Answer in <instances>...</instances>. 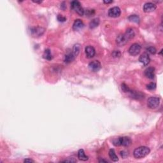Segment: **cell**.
I'll list each match as a JSON object with an SVG mask.
<instances>
[{
  "label": "cell",
  "mask_w": 163,
  "mask_h": 163,
  "mask_svg": "<svg viewBox=\"0 0 163 163\" xmlns=\"http://www.w3.org/2000/svg\"><path fill=\"white\" fill-rule=\"evenodd\" d=\"M150 152H151V150L148 147L142 146V147H140L134 150L133 152V155L135 158L141 159L148 155Z\"/></svg>",
  "instance_id": "1"
},
{
  "label": "cell",
  "mask_w": 163,
  "mask_h": 163,
  "mask_svg": "<svg viewBox=\"0 0 163 163\" xmlns=\"http://www.w3.org/2000/svg\"><path fill=\"white\" fill-rule=\"evenodd\" d=\"M71 8L74 10L76 13L80 16H83L84 15L85 10L82 7L80 3L78 1H73L71 3Z\"/></svg>",
  "instance_id": "2"
},
{
  "label": "cell",
  "mask_w": 163,
  "mask_h": 163,
  "mask_svg": "<svg viewBox=\"0 0 163 163\" xmlns=\"http://www.w3.org/2000/svg\"><path fill=\"white\" fill-rule=\"evenodd\" d=\"M45 31V28L39 26L33 27V28H31V29H30L31 35H32V36L35 37V38H38V37L41 36V35H43Z\"/></svg>",
  "instance_id": "3"
},
{
  "label": "cell",
  "mask_w": 163,
  "mask_h": 163,
  "mask_svg": "<svg viewBox=\"0 0 163 163\" xmlns=\"http://www.w3.org/2000/svg\"><path fill=\"white\" fill-rule=\"evenodd\" d=\"M160 99L157 97H151L147 101V106L151 109H155L159 105Z\"/></svg>",
  "instance_id": "4"
},
{
  "label": "cell",
  "mask_w": 163,
  "mask_h": 163,
  "mask_svg": "<svg viewBox=\"0 0 163 163\" xmlns=\"http://www.w3.org/2000/svg\"><path fill=\"white\" fill-rule=\"evenodd\" d=\"M141 49V45H140V44L137 43H133V45H131V46L129 47V48L128 51L130 55L135 56V55H138V54H140Z\"/></svg>",
  "instance_id": "5"
},
{
  "label": "cell",
  "mask_w": 163,
  "mask_h": 163,
  "mask_svg": "<svg viewBox=\"0 0 163 163\" xmlns=\"http://www.w3.org/2000/svg\"><path fill=\"white\" fill-rule=\"evenodd\" d=\"M129 41L126 36L125 34H121L117 37L116 38V43L117 45L120 47H122L125 45L126 44L128 43V41Z\"/></svg>",
  "instance_id": "6"
},
{
  "label": "cell",
  "mask_w": 163,
  "mask_h": 163,
  "mask_svg": "<svg viewBox=\"0 0 163 163\" xmlns=\"http://www.w3.org/2000/svg\"><path fill=\"white\" fill-rule=\"evenodd\" d=\"M121 14V10L120 9L119 7H114L111 8L110 9L108 10V15L110 17L116 18L118 17Z\"/></svg>",
  "instance_id": "7"
},
{
  "label": "cell",
  "mask_w": 163,
  "mask_h": 163,
  "mask_svg": "<svg viewBox=\"0 0 163 163\" xmlns=\"http://www.w3.org/2000/svg\"><path fill=\"white\" fill-rule=\"evenodd\" d=\"M129 94V96L131 98H133V99H137V100H141L144 99L145 98V95L140 91H132L130 90L129 92H128Z\"/></svg>",
  "instance_id": "8"
},
{
  "label": "cell",
  "mask_w": 163,
  "mask_h": 163,
  "mask_svg": "<svg viewBox=\"0 0 163 163\" xmlns=\"http://www.w3.org/2000/svg\"><path fill=\"white\" fill-rule=\"evenodd\" d=\"M101 62L99 61H93L90 62L89 64V68L90 70L94 71V72L99 71L101 69Z\"/></svg>",
  "instance_id": "9"
},
{
  "label": "cell",
  "mask_w": 163,
  "mask_h": 163,
  "mask_svg": "<svg viewBox=\"0 0 163 163\" xmlns=\"http://www.w3.org/2000/svg\"><path fill=\"white\" fill-rule=\"evenodd\" d=\"M139 61L144 66L148 65L150 63V61H151V58H150L149 55L147 53H143L140 55Z\"/></svg>",
  "instance_id": "10"
},
{
  "label": "cell",
  "mask_w": 163,
  "mask_h": 163,
  "mask_svg": "<svg viewBox=\"0 0 163 163\" xmlns=\"http://www.w3.org/2000/svg\"><path fill=\"white\" fill-rule=\"evenodd\" d=\"M156 5L155 4L152 3L148 2L146 3L143 6V11L146 13H149L154 12L155 9H156Z\"/></svg>",
  "instance_id": "11"
},
{
  "label": "cell",
  "mask_w": 163,
  "mask_h": 163,
  "mask_svg": "<svg viewBox=\"0 0 163 163\" xmlns=\"http://www.w3.org/2000/svg\"><path fill=\"white\" fill-rule=\"evenodd\" d=\"M85 54H86L87 57L88 58H92L96 54V51L95 48L91 46H87L85 48Z\"/></svg>",
  "instance_id": "12"
},
{
  "label": "cell",
  "mask_w": 163,
  "mask_h": 163,
  "mask_svg": "<svg viewBox=\"0 0 163 163\" xmlns=\"http://www.w3.org/2000/svg\"><path fill=\"white\" fill-rule=\"evenodd\" d=\"M145 75L150 79H153L155 77V68L149 67L145 70Z\"/></svg>",
  "instance_id": "13"
},
{
  "label": "cell",
  "mask_w": 163,
  "mask_h": 163,
  "mask_svg": "<svg viewBox=\"0 0 163 163\" xmlns=\"http://www.w3.org/2000/svg\"><path fill=\"white\" fill-rule=\"evenodd\" d=\"M84 24L83 23L82 21L80 19H77L75 20L73 23V29L75 31H78V30L84 28Z\"/></svg>",
  "instance_id": "14"
},
{
  "label": "cell",
  "mask_w": 163,
  "mask_h": 163,
  "mask_svg": "<svg viewBox=\"0 0 163 163\" xmlns=\"http://www.w3.org/2000/svg\"><path fill=\"white\" fill-rule=\"evenodd\" d=\"M78 157L80 160L83 161H86L89 159V157L85 154V152L83 149L79 150L78 152Z\"/></svg>",
  "instance_id": "15"
},
{
  "label": "cell",
  "mask_w": 163,
  "mask_h": 163,
  "mask_svg": "<svg viewBox=\"0 0 163 163\" xmlns=\"http://www.w3.org/2000/svg\"><path fill=\"white\" fill-rule=\"evenodd\" d=\"M76 57L74 55V54L72 52L69 53V54H66L65 55V58H64V62L66 63H70V62H72L75 60Z\"/></svg>",
  "instance_id": "16"
},
{
  "label": "cell",
  "mask_w": 163,
  "mask_h": 163,
  "mask_svg": "<svg viewBox=\"0 0 163 163\" xmlns=\"http://www.w3.org/2000/svg\"><path fill=\"white\" fill-rule=\"evenodd\" d=\"M124 34L128 37L129 40L133 39L134 37V36H135V32H134V29H132V28H129V29H127Z\"/></svg>",
  "instance_id": "17"
},
{
  "label": "cell",
  "mask_w": 163,
  "mask_h": 163,
  "mask_svg": "<svg viewBox=\"0 0 163 163\" xmlns=\"http://www.w3.org/2000/svg\"><path fill=\"white\" fill-rule=\"evenodd\" d=\"M99 18H95L94 19H92L89 23L90 28L91 29H94V28H97L99 26Z\"/></svg>",
  "instance_id": "18"
},
{
  "label": "cell",
  "mask_w": 163,
  "mask_h": 163,
  "mask_svg": "<svg viewBox=\"0 0 163 163\" xmlns=\"http://www.w3.org/2000/svg\"><path fill=\"white\" fill-rule=\"evenodd\" d=\"M109 157H110V159L114 162H117L118 161V158L117 157L116 153H115V151L114 149H110L109 151Z\"/></svg>",
  "instance_id": "19"
},
{
  "label": "cell",
  "mask_w": 163,
  "mask_h": 163,
  "mask_svg": "<svg viewBox=\"0 0 163 163\" xmlns=\"http://www.w3.org/2000/svg\"><path fill=\"white\" fill-rule=\"evenodd\" d=\"M131 138L129 137H122V145L124 146V147H128L131 144Z\"/></svg>",
  "instance_id": "20"
},
{
  "label": "cell",
  "mask_w": 163,
  "mask_h": 163,
  "mask_svg": "<svg viewBox=\"0 0 163 163\" xmlns=\"http://www.w3.org/2000/svg\"><path fill=\"white\" fill-rule=\"evenodd\" d=\"M113 144L114 145L116 146V147H118V146H121L122 145V137L121 136H118L117 137V138H115L113 139Z\"/></svg>",
  "instance_id": "21"
},
{
  "label": "cell",
  "mask_w": 163,
  "mask_h": 163,
  "mask_svg": "<svg viewBox=\"0 0 163 163\" xmlns=\"http://www.w3.org/2000/svg\"><path fill=\"white\" fill-rule=\"evenodd\" d=\"M80 51V45L78 43H77L73 46L72 53L74 54V55L75 57H77L78 55V54H79Z\"/></svg>",
  "instance_id": "22"
},
{
  "label": "cell",
  "mask_w": 163,
  "mask_h": 163,
  "mask_svg": "<svg viewBox=\"0 0 163 163\" xmlns=\"http://www.w3.org/2000/svg\"><path fill=\"white\" fill-rule=\"evenodd\" d=\"M128 20L129 21H131V22H135V23H137V24L140 23V17L136 15H130V16L128 17Z\"/></svg>",
  "instance_id": "23"
},
{
  "label": "cell",
  "mask_w": 163,
  "mask_h": 163,
  "mask_svg": "<svg viewBox=\"0 0 163 163\" xmlns=\"http://www.w3.org/2000/svg\"><path fill=\"white\" fill-rule=\"evenodd\" d=\"M43 58L45 59L48 60H51L52 59V54H51V51H50V49H46L44 52L43 54Z\"/></svg>",
  "instance_id": "24"
},
{
  "label": "cell",
  "mask_w": 163,
  "mask_h": 163,
  "mask_svg": "<svg viewBox=\"0 0 163 163\" xmlns=\"http://www.w3.org/2000/svg\"><path fill=\"white\" fill-rule=\"evenodd\" d=\"M147 51L148 54H152V55H154L155 53L157 52L156 48L154 47H149L147 48Z\"/></svg>",
  "instance_id": "25"
},
{
  "label": "cell",
  "mask_w": 163,
  "mask_h": 163,
  "mask_svg": "<svg viewBox=\"0 0 163 163\" xmlns=\"http://www.w3.org/2000/svg\"><path fill=\"white\" fill-rule=\"evenodd\" d=\"M147 89L151 90V91H152V90L155 89V88H156V84H155V83H154V82L150 83L149 84H148V85H147Z\"/></svg>",
  "instance_id": "26"
},
{
  "label": "cell",
  "mask_w": 163,
  "mask_h": 163,
  "mask_svg": "<svg viewBox=\"0 0 163 163\" xmlns=\"http://www.w3.org/2000/svg\"><path fill=\"white\" fill-rule=\"evenodd\" d=\"M121 88H122L123 92H129L130 90H131L126 84H122V85H121Z\"/></svg>",
  "instance_id": "27"
},
{
  "label": "cell",
  "mask_w": 163,
  "mask_h": 163,
  "mask_svg": "<svg viewBox=\"0 0 163 163\" xmlns=\"http://www.w3.org/2000/svg\"><path fill=\"white\" fill-rule=\"evenodd\" d=\"M112 55L114 58H120L121 55V53L120 51H114L112 52Z\"/></svg>",
  "instance_id": "28"
},
{
  "label": "cell",
  "mask_w": 163,
  "mask_h": 163,
  "mask_svg": "<svg viewBox=\"0 0 163 163\" xmlns=\"http://www.w3.org/2000/svg\"><path fill=\"white\" fill-rule=\"evenodd\" d=\"M57 18H58V20L59 22H65V21H66V18L65 17L62 16V15H60V14H59L58 15Z\"/></svg>",
  "instance_id": "29"
},
{
  "label": "cell",
  "mask_w": 163,
  "mask_h": 163,
  "mask_svg": "<svg viewBox=\"0 0 163 163\" xmlns=\"http://www.w3.org/2000/svg\"><path fill=\"white\" fill-rule=\"evenodd\" d=\"M62 162H77V160L75 159L74 158H68V159H66L64 160V161H62Z\"/></svg>",
  "instance_id": "30"
},
{
  "label": "cell",
  "mask_w": 163,
  "mask_h": 163,
  "mask_svg": "<svg viewBox=\"0 0 163 163\" xmlns=\"http://www.w3.org/2000/svg\"><path fill=\"white\" fill-rule=\"evenodd\" d=\"M121 155L122 157V158H126L128 155V153L126 151H123L121 152Z\"/></svg>",
  "instance_id": "31"
},
{
  "label": "cell",
  "mask_w": 163,
  "mask_h": 163,
  "mask_svg": "<svg viewBox=\"0 0 163 163\" xmlns=\"http://www.w3.org/2000/svg\"><path fill=\"white\" fill-rule=\"evenodd\" d=\"M24 162H34L35 161L31 159H26L24 161Z\"/></svg>",
  "instance_id": "32"
},
{
  "label": "cell",
  "mask_w": 163,
  "mask_h": 163,
  "mask_svg": "<svg viewBox=\"0 0 163 163\" xmlns=\"http://www.w3.org/2000/svg\"><path fill=\"white\" fill-rule=\"evenodd\" d=\"M103 2H104V3H105V4H110V3H112L114 1H104Z\"/></svg>",
  "instance_id": "33"
},
{
  "label": "cell",
  "mask_w": 163,
  "mask_h": 163,
  "mask_svg": "<svg viewBox=\"0 0 163 163\" xmlns=\"http://www.w3.org/2000/svg\"><path fill=\"white\" fill-rule=\"evenodd\" d=\"M99 162H108V161H106V160L101 159V160H99Z\"/></svg>",
  "instance_id": "34"
},
{
  "label": "cell",
  "mask_w": 163,
  "mask_h": 163,
  "mask_svg": "<svg viewBox=\"0 0 163 163\" xmlns=\"http://www.w3.org/2000/svg\"><path fill=\"white\" fill-rule=\"evenodd\" d=\"M34 3H41L42 2V1H33Z\"/></svg>",
  "instance_id": "35"
}]
</instances>
